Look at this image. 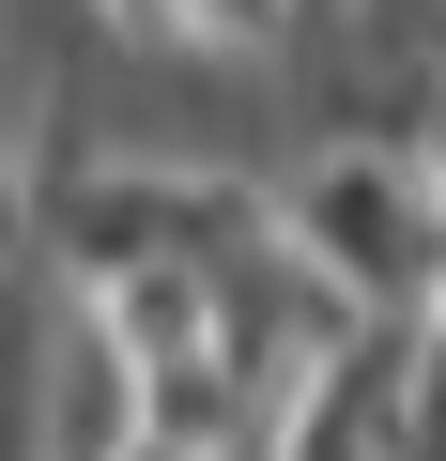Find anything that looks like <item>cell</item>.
Returning a JSON list of instances; mask_svg holds the SVG:
<instances>
[{
    "label": "cell",
    "mask_w": 446,
    "mask_h": 461,
    "mask_svg": "<svg viewBox=\"0 0 446 461\" xmlns=\"http://www.w3.org/2000/svg\"><path fill=\"white\" fill-rule=\"evenodd\" d=\"M278 247L308 262V293L339 323H431L446 308V215L415 185V154L385 139H293V169L262 185Z\"/></svg>",
    "instance_id": "cell-1"
},
{
    "label": "cell",
    "mask_w": 446,
    "mask_h": 461,
    "mask_svg": "<svg viewBox=\"0 0 446 461\" xmlns=\"http://www.w3.org/2000/svg\"><path fill=\"white\" fill-rule=\"evenodd\" d=\"M0 308H16V277H0Z\"/></svg>",
    "instance_id": "cell-2"
}]
</instances>
